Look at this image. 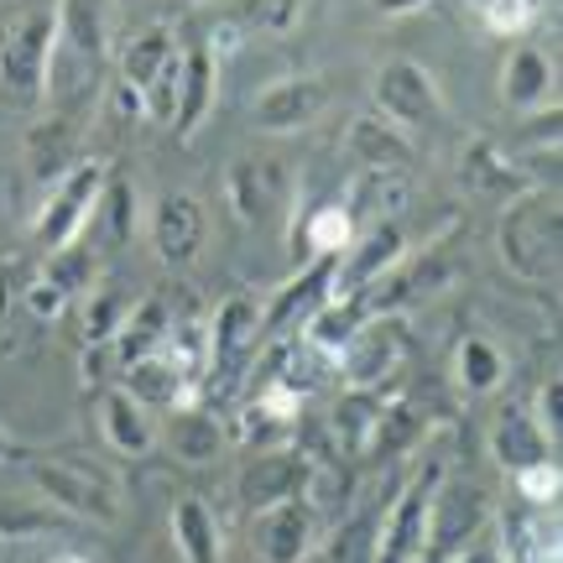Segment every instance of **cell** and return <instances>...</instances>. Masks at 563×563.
Returning a JSON list of instances; mask_svg holds the SVG:
<instances>
[{"label":"cell","mask_w":563,"mask_h":563,"mask_svg":"<svg viewBox=\"0 0 563 563\" xmlns=\"http://www.w3.org/2000/svg\"><path fill=\"white\" fill-rule=\"evenodd\" d=\"M256 344H262V302L256 292H230L203 323V407H230L241 397Z\"/></svg>","instance_id":"1"},{"label":"cell","mask_w":563,"mask_h":563,"mask_svg":"<svg viewBox=\"0 0 563 563\" xmlns=\"http://www.w3.org/2000/svg\"><path fill=\"white\" fill-rule=\"evenodd\" d=\"M559 230H563V209H559V188H527L522 199H511L496 220V251L501 266L511 277L548 287L559 282Z\"/></svg>","instance_id":"2"},{"label":"cell","mask_w":563,"mask_h":563,"mask_svg":"<svg viewBox=\"0 0 563 563\" xmlns=\"http://www.w3.org/2000/svg\"><path fill=\"white\" fill-rule=\"evenodd\" d=\"M26 475L63 517H79L95 527H121L125 522V490L104 470L79 460H32Z\"/></svg>","instance_id":"3"},{"label":"cell","mask_w":563,"mask_h":563,"mask_svg":"<svg viewBox=\"0 0 563 563\" xmlns=\"http://www.w3.org/2000/svg\"><path fill=\"white\" fill-rule=\"evenodd\" d=\"M53 47H58V16L37 11L26 16L0 47V100L37 110L47 100V74H53Z\"/></svg>","instance_id":"4"},{"label":"cell","mask_w":563,"mask_h":563,"mask_svg":"<svg viewBox=\"0 0 563 563\" xmlns=\"http://www.w3.org/2000/svg\"><path fill=\"white\" fill-rule=\"evenodd\" d=\"M104 178H110V167L100 157L89 162L84 157L79 167H68L53 188H47V199L37 209V224H32V241L42 251H58V245L79 241V230L95 220V203L104 194Z\"/></svg>","instance_id":"5"},{"label":"cell","mask_w":563,"mask_h":563,"mask_svg":"<svg viewBox=\"0 0 563 563\" xmlns=\"http://www.w3.org/2000/svg\"><path fill=\"white\" fill-rule=\"evenodd\" d=\"M371 110L386 115L391 125H402L407 136H412V131H422V125L443 121L439 79H433L418 58L376 63V74H371Z\"/></svg>","instance_id":"6"},{"label":"cell","mask_w":563,"mask_h":563,"mask_svg":"<svg viewBox=\"0 0 563 563\" xmlns=\"http://www.w3.org/2000/svg\"><path fill=\"white\" fill-rule=\"evenodd\" d=\"M402 361H407V323H402V313H371V319L355 329V340L340 350L334 371L344 376V386L376 391V386H386V376H397V365Z\"/></svg>","instance_id":"7"},{"label":"cell","mask_w":563,"mask_h":563,"mask_svg":"<svg viewBox=\"0 0 563 563\" xmlns=\"http://www.w3.org/2000/svg\"><path fill=\"white\" fill-rule=\"evenodd\" d=\"M298 428H302V397L292 386H262V391H251L241 402V412L230 418V439L251 449V454H272V449H292L298 443Z\"/></svg>","instance_id":"8"},{"label":"cell","mask_w":563,"mask_h":563,"mask_svg":"<svg viewBox=\"0 0 563 563\" xmlns=\"http://www.w3.org/2000/svg\"><path fill=\"white\" fill-rule=\"evenodd\" d=\"M329 100H334V84L323 74H287V79H272L251 100V125L266 136H292V131L319 121Z\"/></svg>","instance_id":"9"},{"label":"cell","mask_w":563,"mask_h":563,"mask_svg":"<svg viewBox=\"0 0 563 563\" xmlns=\"http://www.w3.org/2000/svg\"><path fill=\"white\" fill-rule=\"evenodd\" d=\"M319 543V511L308 496H287L256 511L251 522V548L262 563H302Z\"/></svg>","instance_id":"10"},{"label":"cell","mask_w":563,"mask_h":563,"mask_svg":"<svg viewBox=\"0 0 563 563\" xmlns=\"http://www.w3.org/2000/svg\"><path fill=\"white\" fill-rule=\"evenodd\" d=\"M209 241V214H203L199 194L188 188H167L152 203V251L162 266H194Z\"/></svg>","instance_id":"11"},{"label":"cell","mask_w":563,"mask_h":563,"mask_svg":"<svg viewBox=\"0 0 563 563\" xmlns=\"http://www.w3.org/2000/svg\"><path fill=\"white\" fill-rule=\"evenodd\" d=\"M454 178H460V188L470 194V199H490V203H511V199H522L527 188H543L522 162L506 157L490 136L464 141L460 162H454Z\"/></svg>","instance_id":"12"},{"label":"cell","mask_w":563,"mask_h":563,"mask_svg":"<svg viewBox=\"0 0 563 563\" xmlns=\"http://www.w3.org/2000/svg\"><path fill=\"white\" fill-rule=\"evenodd\" d=\"M397 262H407V235L397 220L355 230V241L340 251L334 262V298H361L371 282H382Z\"/></svg>","instance_id":"13"},{"label":"cell","mask_w":563,"mask_h":563,"mask_svg":"<svg viewBox=\"0 0 563 563\" xmlns=\"http://www.w3.org/2000/svg\"><path fill=\"white\" fill-rule=\"evenodd\" d=\"M496 95L511 115H543L548 104L559 100V68L543 47L532 42H517L501 58V74H496Z\"/></svg>","instance_id":"14"},{"label":"cell","mask_w":563,"mask_h":563,"mask_svg":"<svg viewBox=\"0 0 563 563\" xmlns=\"http://www.w3.org/2000/svg\"><path fill=\"white\" fill-rule=\"evenodd\" d=\"M334 262H340V256H313V262H302V272L282 287L277 298H272V308L262 313V340L298 334L302 323L334 298Z\"/></svg>","instance_id":"15"},{"label":"cell","mask_w":563,"mask_h":563,"mask_svg":"<svg viewBox=\"0 0 563 563\" xmlns=\"http://www.w3.org/2000/svg\"><path fill=\"white\" fill-rule=\"evenodd\" d=\"M412 199V178H407V167H361L355 178L344 183V199L340 209L350 214L355 230H371V224H386L397 220Z\"/></svg>","instance_id":"16"},{"label":"cell","mask_w":563,"mask_h":563,"mask_svg":"<svg viewBox=\"0 0 563 563\" xmlns=\"http://www.w3.org/2000/svg\"><path fill=\"white\" fill-rule=\"evenodd\" d=\"M428 506H433V481H418L397 496L391 511H382L376 563H418L428 553Z\"/></svg>","instance_id":"17"},{"label":"cell","mask_w":563,"mask_h":563,"mask_svg":"<svg viewBox=\"0 0 563 563\" xmlns=\"http://www.w3.org/2000/svg\"><path fill=\"white\" fill-rule=\"evenodd\" d=\"M121 391H131L146 412H178V407H203V391L199 382L183 371V365H173L167 355H146V361L125 365L121 371Z\"/></svg>","instance_id":"18"},{"label":"cell","mask_w":563,"mask_h":563,"mask_svg":"<svg viewBox=\"0 0 563 563\" xmlns=\"http://www.w3.org/2000/svg\"><path fill=\"white\" fill-rule=\"evenodd\" d=\"M241 501L251 511H262L272 501H287V496H308L313 485V464L302 460L298 449H272V454H256V460L241 470Z\"/></svg>","instance_id":"19"},{"label":"cell","mask_w":563,"mask_h":563,"mask_svg":"<svg viewBox=\"0 0 563 563\" xmlns=\"http://www.w3.org/2000/svg\"><path fill=\"white\" fill-rule=\"evenodd\" d=\"M490 460L501 464L506 475H517V470H527V464L559 460V443L538 428L532 407H501L496 422H490Z\"/></svg>","instance_id":"20"},{"label":"cell","mask_w":563,"mask_h":563,"mask_svg":"<svg viewBox=\"0 0 563 563\" xmlns=\"http://www.w3.org/2000/svg\"><path fill=\"white\" fill-rule=\"evenodd\" d=\"M100 433L121 460H146V454L157 449V422H152V412H146L131 391H121V386L100 391Z\"/></svg>","instance_id":"21"},{"label":"cell","mask_w":563,"mask_h":563,"mask_svg":"<svg viewBox=\"0 0 563 563\" xmlns=\"http://www.w3.org/2000/svg\"><path fill=\"white\" fill-rule=\"evenodd\" d=\"M344 152L361 162V167H412V136H407L402 125H391L386 115L376 110H361V115H350L344 125Z\"/></svg>","instance_id":"22"},{"label":"cell","mask_w":563,"mask_h":563,"mask_svg":"<svg viewBox=\"0 0 563 563\" xmlns=\"http://www.w3.org/2000/svg\"><path fill=\"white\" fill-rule=\"evenodd\" d=\"M58 42L68 58L95 63L110 53V0H58Z\"/></svg>","instance_id":"23"},{"label":"cell","mask_w":563,"mask_h":563,"mask_svg":"<svg viewBox=\"0 0 563 563\" xmlns=\"http://www.w3.org/2000/svg\"><path fill=\"white\" fill-rule=\"evenodd\" d=\"M214 53L209 47H183V95H178V115H173V131L178 141H194L203 131V121L214 115Z\"/></svg>","instance_id":"24"},{"label":"cell","mask_w":563,"mask_h":563,"mask_svg":"<svg viewBox=\"0 0 563 563\" xmlns=\"http://www.w3.org/2000/svg\"><path fill=\"white\" fill-rule=\"evenodd\" d=\"M224 199L241 224H266L272 209L282 203V167L272 162H235L224 173Z\"/></svg>","instance_id":"25"},{"label":"cell","mask_w":563,"mask_h":563,"mask_svg":"<svg viewBox=\"0 0 563 563\" xmlns=\"http://www.w3.org/2000/svg\"><path fill=\"white\" fill-rule=\"evenodd\" d=\"M173 548L183 563H224L220 517L203 496H178L173 501Z\"/></svg>","instance_id":"26"},{"label":"cell","mask_w":563,"mask_h":563,"mask_svg":"<svg viewBox=\"0 0 563 563\" xmlns=\"http://www.w3.org/2000/svg\"><path fill=\"white\" fill-rule=\"evenodd\" d=\"M26 167L37 183H58L68 167H79V115H47L26 136Z\"/></svg>","instance_id":"27"},{"label":"cell","mask_w":563,"mask_h":563,"mask_svg":"<svg viewBox=\"0 0 563 563\" xmlns=\"http://www.w3.org/2000/svg\"><path fill=\"white\" fill-rule=\"evenodd\" d=\"M167 334H173V313H167V298H141L131 302V313H125L121 334L110 340V350H115V371H125V365L146 361V355H157L162 344H167Z\"/></svg>","instance_id":"28"},{"label":"cell","mask_w":563,"mask_h":563,"mask_svg":"<svg viewBox=\"0 0 563 563\" xmlns=\"http://www.w3.org/2000/svg\"><path fill=\"white\" fill-rule=\"evenodd\" d=\"M501 553L511 563H559L563 559V543H559V517L553 511H538L527 506L517 517H501Z\"/></svg>","instance_id":"29"},{"label":"cell","mask_w":563,"mask_h":563,"mask_svg":"<svg viewBox=\"0 0 563 563\" xmlns=\"http://www.w3.org/2000/svg\"><path fill=\"white\" fill-rule=\"evenodd\" d=\"M167 443H173V454L183 464H214L224 454V433L220 412H209V407H178V412H167Z\"/></svg>","instance_id":"30"},{"label":"cell","mask_w":563,"mask_h":563,"mask_svg":"<svg viewBox=\"0 0 563 563\" xmlns=\"http://www.w3.org/2000/svg\"><path fill=\"white\" fill-rule=\"evenodd\" d=\"M506 350L490 334H464L454 344V382H460L464 397H496L506 386Z\"/></svg>","instance_id":"31"},{"label":"cell","mask_w":563,"mask_h":563,"mask_svg":"<svg viewBox=\"0 0 563 563\" xmlns=\"http://www.w3.org/2000/svg\"><path fill=\"white\" fill-rule=\"evenodd\" d=\"M365 319H371V313H365L361 298H329L319 313L298 329V340L308 344L313 355H323V361L334 365V361H340V350L355 340V329H361Z\"/></svg>","instance_id":"32"},{"label":"cell","mask_w":563,"mask_h":563,"mask_svg":"<svg viewBox=\"0 0 563 563\" xmlns=\"http://www.w3.org/2000/svg\"><path fill=\"white\" fill-rule=\"evenodd\" d=\"M178 53V37L167 32V26H141L136 37L121 47V84H131V89H146V84L162 74V63Z\"/></svg>","instance_id":"33"},{"label":"cell","mask_w":563,"mask_h":563,"mask_svg":"<svg viewBox=\"0 0 563 563\" xmlns=\"http://www.w3.org/2000/svg\"><path fill=\"white\" fill-rule=\"evenodd\" d=\"M382 402H386V386H376V391L344 386V397L334 402V412H329L334 439H340L344 449H365V443H371V428H376V418H382Z\"/></svg>","instance_id":"34"},{"label":"cell","mask_w":563,"mask_h":563,"mask_svg":"<svg viewBox=\"0 0 563 563\" xmlns=\"http://www.w3.org/2000/svg\"><path fill=\"white\" fill-rule=\"evenodd\" d=\"M422 433H428L422 407L397 397V402H382V418L371 428V443H365V449H371V454H407V449H418Z\"/></svg>","instance_id":"35"},{"label":"cell","mask_w":563,"mask_h":563,"mask_svg":"<svg viewBox=\"0 0 563 563\" xmlns=\"http://www.w3.org/2000/svg\"><path fill=\"white\" fill-rule=\"evenodd\" d=\"M136 183L121 178V173H110L104 178V194L100 203H95V220H100L104 230V241L110 245H125V241H136Z\"/></svg>","instance_id":"36"},{"label":"cell","mask_w":563,"mask_h":563,"mask_svg":"<svg viewBox=\"0 0 563 563\" xmlns=\"http://www.w3.org/2000/svg\"><path fill=\"white\" fill-rule=\"evenodd\" d=\"M355 241V224H350V214H344L340 203H319L313 214H308V224H302V245L292 251V256H340L344 245Z\"/></svg>","instance_id":"37"},{"label":"cell","mask_w":563,"mask_h":563,"mask_svg":"<svg viewBox=\"0 0 563 563\" xmlns=\"http://www.w3.org/2000/svg\"><path fill=\"white\" fill-rule=\"evenodd\" d=\"M125 313H131V302H125L121 287H110V282H95L89 292H84V344H110L121 334Z\"/></svg>","instance_id":"38"},{"label":"cell","mask_w":563,"mask_h":563,"mask_svg":"<svg viewBox=\"0 0 563 563\" xmlns=\"http://www.w3.org/2000/svg\"><path fill=\"white\" fill-rule=\"evenodd\" d=\"M42 277L53 282V287H63L68 298H84L89 287H95V245L84 241H68L58 245V251H47V266H42Z\"/></svg>","instance_id":"39"},{"label":"cell","mask_w":563,"mask_h":563,"mask_svg":"<svg viewBox=\"0 0 563 563\" xmlns=\"http://www.w3.org/2000/svg\"><path fill=\"white\" fill-rule=\"evenodd\" d=\"M470 5H475V16L485 21L490 37H511V42H522L543 21V0H470Z\"/></svg>","instance_id":"40"},{"label":"cell","mask_w":563,"mask_h":563,"mask_svg":"<svg viewBox=\"0 0 563 563\" xmlns=\"http://www.w3.org/2000/svg\"><path fill=\"white\" fill-rule=\"evenodd\" d=\"M376 538H382V511L350 517L329 543V563H376Z\"/></svg>","instance_id":"41"},{"label":"cell","mask_w":563,"mask_h":563,"mask_svg":"<svg viewBox=\"0 0 563 563\" xmlns=\"http://www.w3.org/2000/svg\"><path fill=\"white\" fill-rule=\"evenodd\" d=\"M178 95H183V47L162 63L157 79L141 89V110H146V121L173 125V115H178Z\"/></svg>","instance_id":"42"},{"label":"cell","mask_w":563,"mask_h":563,"mask_svg":"<svg viewBox=\"0 0 563 563\" xmlns=\"http://www.w3.org/2000/svg\"><path fill=\"white\" fill-rule=\"evenodd\" d=\"M511 481H517V496H522L527 506H538V511H553V506H559V490H563V470H559V460L527 464V470H517Z\"/></svg>","instance_id":"43"},{"label":"cell","mask_w":563,"mask_h":563,"mask_svg":"<svg viewBox=\"0 0 563 563\" xmlns=\"http://www.w3.org/2000/svg\"><path fill=\"white\" fill-rule=\"evenodd\" d=\"M245 16L256 32L266 37H287V32H298L302 16H308V0H251L245 5Z\"/></svg>","instance_id":"44"},{"label":"cell","mask_w":563,"mask_h":563,"mask_svg":"<svg viewBox=\"0 0 563 563\" xmlns=\"http://www.w3.org/2000/svg\"><path fill=\"white\" fill-rule=\"evenodd\" d=\"M21 302H26V313H32L37 323H53V319H63V313H68V292H63V287H53L42 272H37V277H26Z\"/></svg>","instance_id":"45"},{"label":"cell","mask_w":563,"mask_h":563,"mask_svg":"<svg viewBox=\"0 0 563 563\" xmlns=\"http://www.w3.org/2000/svg\"><path fill=\"white\" fill-rule=\"evenodd\" d=\"M63 517L32 511V506H0V538H37V532H58Z\"/></svg>","instance_id":"46"},{"label":"cell","mask_w":563,"mask_h":563,"mask_svg":"<svg viewBox=\"0 0 563 563\" xmlns=\"http://www.w3.org/2000/svg\"><path fill=\"white\" fill-rule=\"evenodd\" d=\"M532 418H538V428H543L553 443L563 439V371H553V376L538 386V407H532Z\"/></svg>","instance_id":"47"},{"label":"cell","mask_w":563,"mask_h":563,"mask_svg":"<svg viewBox=\"0 0 563 563\" xmlns=\"http://www.w3.org/2000/svg\"><path fill=\"white\" fill-rule=\"evenodd\" d=\"M376 16H386V21H402V16H418V11H428L433 0H365Z\"/></svg>","instance_id":"48"},{"label":"cell","mask_w":563,"mask_h":563,"mask_svg":"<svg viewBox=\"0 0 563 563\" xmlns=\"http://www.w3.org/2000/svg\"><path fill=\"white\" fill-rule=\"evenodd\" d=\"M454 563H511V559L501 553V543H475V538H470V543L454 553Z\"/></svg>","instance_id":"49"},{"label":"cell","mask_w":563,"mask_h":563,"mask_svg":"<svg viewBox=\"0 0 563 563\" xmlns=\"http://www.w3.org/2000/svg\"><path fill=\"white\" fill-rule=\"evenodd\" d=\"M11 277H21L16 256H5V262H0V313H5V302H11Z\"/></svg>","instance_id":"50"},{"label":"cell","mask_w":563,"mask_h":563,"mask_svg":"<svg viewBox=\"0 0 563 563\" xmlns=\"http://www.w3.org/2000/svg\"><path fill=\"white\" fill-rule=\"evenodd\" d=\"M21 454V443H16V433H5V428H0V464H11Z\"/></svg>","instance_id":"51"},{"label":"cell","mask_w":563,"mask_h":563,"mask_svg":"<svg viewBox=\"0 0 563 563\" xmlns=\"http://www.w3.org/2000/svg\"><path fill=\"white\" fill-rule=\"evenodd\" d=\"M47 563H95V559H89V553H79V548H58Z\"/></svg>","instance_id":"52"},{"label":"cell","mask_w":563,"mask_h":563,"mask_svg":"<svg viewBox=\"0 0 563 563\" xmlns=\"http://www.w3.org/2000/svg\"><path fill=\"white\" fill-rule=\"evenodd\" d=\"M183 5H203V0H183Z\"/></svg>","instance_id":"53"}]
</instances>
